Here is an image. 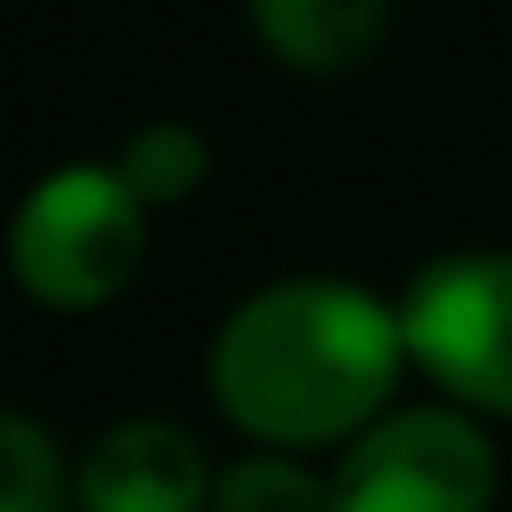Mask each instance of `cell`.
Instances as JSON below:
<instances>
[{
	"mask_svg": "<svg viewBox=\"0 0 512 512\" xmlns=\"http://www.w3.org/2000/svg\"><path fill=\"white\" fill-rule=\"evenodd\" d=\"M401 368L394 302L342 276H283L243 296L204 355L217 414L270 453L348 447L394 407Z\"/></svg>",
	"mask_w": 512,
	"mask_h": 512,
	"instance_id": "1",
	"label": "cell"
},
{
	"mask_svg": "<svg viewBox=\"0 0 512 512\" xmlns=\"http://www.w3.org/2000/svg\"><path fill=\"white\" fill-rule=\"evenodd\" d=\"M145 256V204L125 191L112 165H60L46 171L14 211L7 270L40 309L86 316L106 309L138 276Z\"/></svg>",
	"mask_w": 512,
	"mask_h": 512,
	"instance_id": "2",
	"label": "cell"
},
{
	"mask_svg": "<svg viewBox=\"0 0 512 512\" xmlns=\"http://www.w3.org/2000/svg\"><path fill=\"white\" fill-rule=\"evenodd\" d=\"M407 368L473 421H512V250H453L407 276L401 302Z\"/></svg>",
	"mask_w": 512,
	"mask_h": 512,
	"instance_id": "3",
	"label": "cell"
},
{
	"mask_svg": "<svg viewBox=\"0 0 512 512\" xmlns=\"http://www.w3.org/2000/svg\"><path fill=\"white\" fill-rule=\"evenodd\" d=\"M499 447L467 407H388L342 447L329 512H493Z\"/></svg>",
	"mask_w": 512,
	"mask_h": 512,
	"instance_id": "4",
	"label": "cell"
},
{
	"mask_svg": "<svg viewBox=\"0 0 512 512\" xmlns=\"http://www.w3.org/2000/svg\"><path fill=\"white\" fill-rule=\"evenodd\" d=\"M211 460L178 421H119L79 453L73 512H211Z\"/></svg>",
	"mask_w": 512,
	"mask_h": 512,
	"instance_id": "5",
	"label": "cell"
},
{
	"mask_svg": "<svg viewBox=\"0 0 512 512\" xmlns=\"http://www.w3.org/2000/svg\"><path fill=\"white\" fill-rule=\"evenodd\" d=\"M250 27L289 73H355L388 33V0H250Z\"/></svg>",
	"mask_w": 512,
	"mask_h": 512,
	"instance_id": "6",
	"label": "cell"
},
{
	"mask_svg": "<svg viewBox=\"0 0 512 512\" xmlns=\"http://www.w3.org/2000/svg\"><path fill=\"white\" fill-rule=\"evenodd\" d=\"M211 512H329V473H316L302 453L250 447L217 473Z\"/></svg>",
	"mask_w": 512,
	"mask_h": 512,
	"instance_id": "7",
	"label": "cell"
},
{
	"mask_svg": "<svg viewBox=\"0 0 512 512\" xmlns=\"http://www.w3.org/2000/svg\"><path fill=\"white\" fill-rule=\"evenodd\" d=\"M112 171L125 178V191H132L138 204H178V197H191L197 184H204L211 145H204L197 125L158 119V125H138V132L125 138V151H119Z\"/></svg>",
	"mask_w": 512,
	"mask_h": 512,
	"instance_id": "8",
	"label": "cell"
},
{
	"mask_svg": "<svg viewBox=\"0 0 512 512\" xmlns=\"http://www.w3.org/2000/svg\"><path fill=\"white\" fill-rule=\"evenodd\" d=\"M0 512H73L60 440L14 407H0Z\"/></svg>",
	"mask_w": 512,
	"mask_h": 512,
	"instance_id": "9",
	"label": "cell"
}]
</instances>
